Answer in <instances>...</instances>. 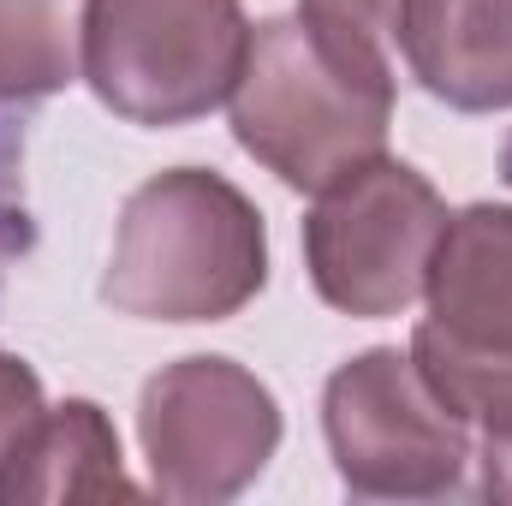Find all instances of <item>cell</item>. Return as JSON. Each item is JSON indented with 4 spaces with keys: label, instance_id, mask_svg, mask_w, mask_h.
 <instances>
[{
    "label": "cell",
    "instance_id": "cell-4",
    "mask_svg": "<svg viewBox=\"0 0 512 506\" xmlns=\"http://www.w3.org/2000/svg\"><path fill=\"white\" fill-rule=\"evenodd\" d=\"M429 322L411 334V364L465 423H512V209L477 203L447 221L429 262Z\"/></svg>",
    "mask_w": 512,
    "mask_h": 506
},
{
    "label": "cell",
    "instance_id": "cell-15",
    "mask_svg": "<svg viewBox=\"0 0 512 506\" xmlns=\"http://www.w3.org/2000/svg\"><path fill=\"white\" fill-rule=\"evenodd\" d=\"M501 179L512 185V137H507V149H501Z\"/></svg>",
    "mask_w": 512,
    "mask_h": 506
},
{
    "label": "cell",
    "instance_id": "cell-11",
    "mask_svg": "<svg viewBox=\"0 0 512 506\" xmlns=\"http://www.w3.org/2000/svg\"><path fill=\"white\" fill-rule=\"evenodd\" d=\"M298 24L346 72L393 84V72H387V36L399 30V0H298Z\"/></svg>",
    "mask_w": 512,
    "mask_h": 506
},
{
    "label": "cell",
    "instance_id": "cell-6",
    "mask_svg": "<svg viewBox=\"0 0 512 506\" xmlns=\"http://www.w3.org/2000/svg\"><path fill=\"white\" fill-rule=\"evenodd\" d=\"M334 471L364 501H435L465 483L471 435L423 370L399 352H364L340 364L322 399Z\"/></svg>",
    "mask_w": 512,
    "mask_h": 506
},
{
    "label": "cell",
    "instance_id": "cell-14",
    "mask_svg": "<svg viewBox=\"0 0 512 506\" xmlns=\"http://www.w3.org/2000/svg\"><path fill=\"white\" fill-rule=\"evenodd\" d=\"M483 495L489 501H512V423L489 429V441H483Z\"/></svg>",
    "mask_w": 512,
    "mask_h": 506
},
{
    "label": "cell",
    "instance_id": "cell-13",
    "mask_svg": "<svg viewBox=\"0 0 512 506\" xmlns=\"http://www.w3.org/2000/svg\"><path fill=\"white\" fill-rule=\"evenodd\" d=\"M42 381L30 376L24 358H6L0 352V465L24 447V435L42 423Z\"/></svg>",
    "mask_w": 512,
    "mask_h": 506
},
{
    "label": "cell",
    "instance_id": "cell-9",
    "mask_svg": "<svg viewBox=\"0 0 512 506\" xmlns=\"http://www.w3.org/2000/svg\"><path fill=\"white\" fill-rule=\"evenodd\" d=\"M137 501L143 489L120 471V441L90 399L42 411L24 447L0 465V506L12 501Z\"/></svg>",
    "mask_w": 512,
    "mask_h": 506
},
{
    "label": "cell",
    "instance_id": "cell-2",
    "mask_svg": "<svg viewBox=\"0 0 512 506\" xmlns=\"http://www.w3.org/2000/svg\"><path fill=\"white\" fill-rule=\"evenodd\" d=\"M233 137L292 191H328L352 167L387 155L393 84L358 78L322 54L298 18H268L251 30L245 72L227 96Z\"/></svg>",
    "mask_w": 512,
    "mask_h": 506
},
{
    "label": "cell",
    "instance_id": "cell-8",
    "mask_svg": "<svg viewBox=\"0 0 512 506\" xmlns=\"http://www.w3.org/2000/svg\"><path fill=\"white\" fill-rule=\"evenodd\" d=\"M399 48L411 78L459 108H512V0H399Z\"/></svg>",
    "mask_w": 512,
    "mask_h": 506
},
{
    "label": "cell",
    "instance_id": "cell-12",
    "mask_svg": "<svg viewBox=\"0 0 512 506\" xmlns=\"http://www.w3.org/2000/svg\"><path fill=\"white\" fill-rule=\"evenodd\" d=\"M24 149H30L24 102L12 108L0 96V304H6L12 268L36 251V215H30V191H24Z\"/></svg>",
    "mask_w": 512,
    "mask_h": 506
},
{
    "label": "cell",
    "instance_id": "cell-5",
    "mask_svg": "<svg viewBox=\"0 0 512 506\" xmlns=\"http://www.w3.org/2000/svg\"><path fill=\"white\" fill-rule=\"evenodd\" d=\"M447 221V203L417 167L387 155L352 167L316 191L304 221V256L322 304L346 316H399L423 298Z\"/></svg>",
    "mask_w": 512,
    "mask_h": 506
},
{
    "label": "cell",
    "instance_id": "cell-3",
    "mask_svg": "<svg viewBox=\"0 0 512 506\" xmlns=\"http://www.w3.org/2000/svg\"><path fill=\"white\" fill-rule=\"evenodd\" d=\"M251 24L239 0H90L84 84L131 126H191L245 72Z\"/></svg>",
    "mask_w": 512,
    "mask_h": 506
},
{
    "label": "cell",
    "instance_id": "cell-1",
    "mask_svg": "<svg viewBox=\"0 0 512 506\" xmlns=\"http://www.w3.org/2000/svg\"><path fill=\"white\" fill-rule=\"evenodd\" d=\"M268 280L256 203L203 167L137 185L120 209L102 304L131 322H227Z\"/></svg>",
    "mask_w": 512,
    "mask_h": 506
},
{
    "label": "cell",
    "instance_id": "cell-10",
    "mask_svg": "<svg viewBox=\"0 0 512 506\" xmlns=\"http://www.w3.org/2000/svg\"><path fill=\"white\" fill-rule=\"evenodd\" d=\"M90 0H0V96L42 102L84 78Z\"/></svg>",
    "mask_w": 512,
    "mask_h": 506
},
{
    "label": "cell",
    "instance_id": "cell-7",
    "mask_svg": "<svg viewBox=\"0 0 512 506\" xmlns=\"http://www.w3.org/2000/svg\"><path fill=\"white\" fill-rule=\"evenodd\" d=\"M143 453L167 501H233L280 447L274 393L233 358H185L143 387Z\"/></svg>",
    "mask_w": 512,
    "mask_h": 506
}]
</instances>
